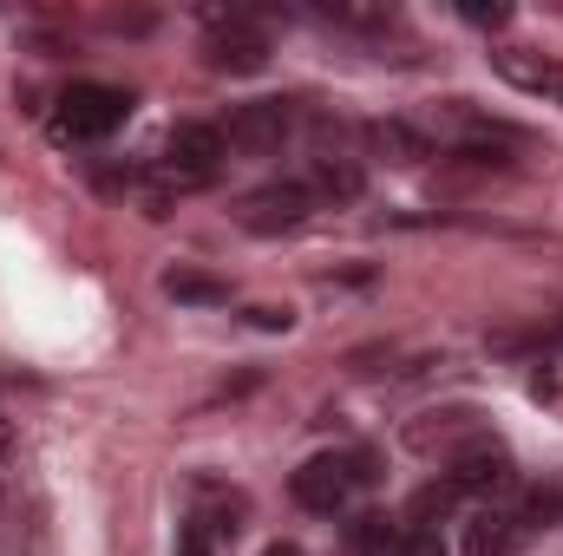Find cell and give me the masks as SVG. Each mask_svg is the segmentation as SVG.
<instances>
[{"label":"cell","mask_w":563,"mask_h":556,"mask_svg":"<svg viewBox=\"0 0 563 556\" xmlns=\"http://www.w3.org/2000/svg\"><path fill=\"white\" fill-rule=\"evenodd\" d=\"M498 73H505L511 86L544 92V99H558V105H563V66H551V59H531V53H498Z\"/></svg>","instance_id":"8fae6325"},{"label":"cell","mask_w":563,"mask_h":556,"mask_svg":"<svg viewBox=\"0 0 563 556\" xmlns=\"http://www.w3.org/2000/svg\"><path fill=\"white\" fill-rule=\"evenodd\" d=\"M452 491L459 498H485V504H498V498H511L518 491V458L498 445V438H472V445H459L452 452Z\"/></svg>","instance_id":"277c9868"},{"label":"cell","mask_w":563,"mask_h":556,"mask_svg":"<svg viewBox=\"0 0 563 556\" xmlns=\"http://www.w3.org/2000/svg\"><path fill=\"white\" fill-rule=\"evenodd\" d=\"M250 327H263V334H288V327H295V308L263 301V308H250Z\"/></svg>","instance_id":"2e32d148"},{"label":"cell","mask_w":563,"mask_h":556,"mask_svg":"<svg viewBox=\"0 0 563 556\" xmlns=\"http://www.w3.org/2000/svg\"><path fill=\"white\" fill-rule=\"evenodd\" d=\"M531 544V531L518 524L511 504H485L472 524H465V556H518Z\"/></svg>","instance_id":"ba28073f"},{"label":"cell","mask_w":563,"mask_h":556,"mask_svg":"<svg viewBox=\"0 0 563 556\" xmlns=\"http://www.w3.org/2000/svg\"><path fill=\"white\" fill-rule=\"evenodd\" d=\"M223 132L217 125H197V119H184V125H170V138H164V190H203V184H217V170H223ZM157 190V197H164Z\"/></svg>","instance_id":"3957f363"},{"label":"cell","mask_w":563,"mask_h":556,"mask_svg":"<svg viewBox=\"0 0 563 556\" xmlns=\"http://www.w3.org/2000/svg\"><path fill=\"white\" fill-rule=\"evenodd\" d=\"M288 125H295V105H288V99H250V105H236L217 132H223L230 151H243V157H269V151H282Z\"/></svg>","instance_id":"8992f818"},{"label":"cell","mask_w":563,"mask_h":556,"mask_svg":"<svg viewBox=\"0 0 563 556\" xmlns=\"http://www.w3.org/2000/svg\"><path fill=\"white\" fill-rule=\"evenodd\" d=\"M263 556H301V551H295V544H269Z\"/></svg>","instance_id":"ffe728a7"},{"label":"cell","mask_w":563,"mask_h":556,"mask_svg":"<svg viewBox=\"0 0 563 556\" xmlns=\"http://www.w3.org/2000/svg\"><path fill=\"white\" fill-rule=\"evenodd\" d=\"M164 294H170V301H184V308H223V301H230V288H223V281L197 276V269H170V276H164Z\"/></svg>","instance_id":"4fadbf2b"},{"label":"cell","mask_w":563,"mask_h":556,"mask_svg":"<svg viewBox=\"0 0 563 556\" xmlns=\"http://www.w3.org/2000/svg\"><path fill=\"white\" fill-rule=\"evenodd\" d=\"M308 210H314L308 184H301V177H282V184H263V190H250V197L236 203V223H243L250 236H288V230L308 223Z\"/></svg>","instance_id":"5b68a950"},{"label":"cell","mask_w":563,"mask_h":556,"mask_svg":"<svg viewBox=\"0 0 563 556\" xmlns=\"http://www.w3.org/2000/svg\"><path fill=\"white\" fill-rule=\"evenodd\" d=\"M210 66L217 73H263L269 66V40L250 13H217V33H210Z\"/></svg>","instance_id":"52a82bcc"},{"label":"cell","mask_w":563,"mask_h":556,"mask_svg":"<svg viewBox=\"0 0 563 556\" xmlns=\"http://www.w3.org/2000/svg\"><path fill=\"white\" fill-rule=\"evenodd\" d=\"M367 485H380V458H374L367 445H354V452H321V458H308V465L288 478V498H295L301 511H314V518H341V511L354 504V491H367Z\"/></svg>","instance_id":"6da1fadb"},{"label":"cell","mask_w":563,"mask_h":556,"mask_svg":"<svg viewBox=\"0 0 563 556\" xmlns=\"http://www.w3.org/2000/svg\"><path fill=\"white\" fill-rule=\"evenodd\" d=\"M394 556H445V544H439V531L407 524V531H400V544H394Z\"/></svg>","instance_id":"9a60e30c"},{"label":"cell","mask_w":563,"mask_h":556,"mask_svg":"<svg viewBox=\"0 0 563 556\" xmlns=\"http://www.w3.org/2000/svg\"><path fill=\"white\" fill-rule=\"evenodd\" d=\"M459 20H472V26H505L511 7H459Z\"/></svg>","instance_id":"ac0fdd59"},{"label":"cell","mask_w":563,"mask_h":556,"mask_svg":"<svg viewBox=\"0 0 563 556\" xmlns=\"http://www.w3.org/2000/svg\"><path fill=\"white\" fill-rule=\"evenodd\" d=\"M125 119H132V92L99 86V79H79V86H66V92H59L53 138H59V144H99V138H112Z\"/></svg>","instance_id":"7a4b0ae2"},{"label":"cell","mask_w":563,"mask_h":556,"mask_svg":"<svg viewBox=\"0 0 563 556\" xmlns=\"http://www.w3.org/2000/svg\"><path fill=\"white\" fill-rule=\"evenodd\" d=\"M301 184H308V197H314V203H354V197L367 190V170H361L354 157H341V151H321V157L308 164V177H301Z\"/></svg>","instance_id":"9c48e42d"},{"label":"cell","mask_w":563,"mask_h":556,"mask_svg":"<svg viewBox=\"0 0 563 556\" xmlns=\"http://www.w3.org/2000/svg\"><path fill=\"white\" fill-rule=\"evenodd\" d=\"M452 504H459L452 478H439V485H420V491H413V504H407V524H420V531H432L439 518H452Z\"/></svg>","instance_id":"5bb4252c"},{"label":"cell","mask_w":563,"mask_h":556,"mask_svg":"<svg viewBox=\"0 0 563 556\" xmlns=\"http://www.w3.org/2000/svg\"><path fill=\"white\" fill-rule=\"evenodd\" d=\"M361 138H367L374 157H387V164H426V157H439V144L426 138L413 119H374Z\"/></svg>","instance_id":"30bf717a"},{"label":"cell","mask_w":563,"mask_h":556,"mask_svg":"<svg viewBox=\"0 0 563 556\" xmlns=\"http://www.w3.org/2000/svg\"><path fill=\"white\" fill-rule=\"evenodd\" d=\"M210 537H217V531H210L203 518H190V524L177 531V556H210Z\"/></svg>","instance_id":"e0dca14e"},{"label":"cell","mask_w":563,"mask_h":556,"mask_svg":"<svg viewBox=\"0 0 563 556\" xmlns=\"http://www.w3.org/2000/svg\"><path fill=\"white\" fill-rule=\"evenodd\" d=\"M400 531H407V524H394V518L367 511V518H354V524H347V551H354V556H394Z\"/></svg>","instance_id":"7c38bea8"},{"label":"cell","mask_w":563,"mask_h":556,"mask_svg":"<svg viewBox=\"0 0 563 556\" xmlns=\"http://www.w3.org/2000/svg\"><path fill=\"white\" fill-rule=\"evenodd\" d=\"M544 341H551V347H563V321H551V327H544Z\"/></svg>","instance_id":"d6986e66"}]
</instances>
